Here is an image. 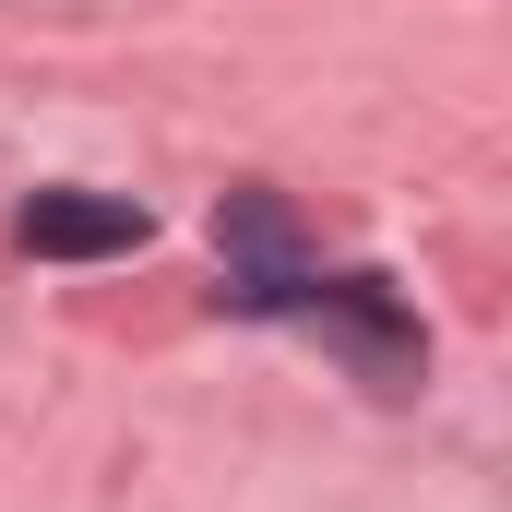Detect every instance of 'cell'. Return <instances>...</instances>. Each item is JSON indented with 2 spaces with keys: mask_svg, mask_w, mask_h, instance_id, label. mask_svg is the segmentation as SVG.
Listing matches in <instances>:
<instances>
[{
  "mask_svg": "<svg viewBox=\"0 0 512 512\" xmlns=\"http://www.w3.org/2000/svg\"><path fill=\"white\" fill-rule=\"evenodd\" d=\"M298 310H310V322H322V334H334V346H346V358H358L382 393H405V382H417V358H429L417 310L393 298L382 274H334V286L310 274V286H298Z\"/></svg>",
  "mask_w": 512,
  "mask_h": 512,
  "instance_id": "6da1fadb",
  "label": "cell"
},
{
  "mask_svg": "<svg viewBox=\"0 0 512 512\" xmlns=\"http://www.w3.org/2000/svg\"><path fill=\"white\" fill-rule=\"evenodd\" d=\"M215 251H227V298H239V310H298L310 262H298V215H286L274 191H227Z\"/></svg>",
  "mask_w": 512,
  "mask_h": 512,
  "instance_id": "7a4b0ae2",
  "label": "cell"
},
{
  "mask_svg": "<svg viewBox=\"0 0 512 512\" xmlns=\"http://www.w3.org/2000/svg\"><path fill=\"white\" fill-rule=\"evenodd\" d=\"M155 215L120 203V191H36L24 203V251L36 262H108V251H143Z\"/></svg>",
  "mask_w": 512,
  "mask_h": 512,
  "instance_id": "3957f363",
  "label": "cell"
}]
</instances>
